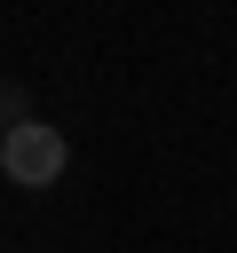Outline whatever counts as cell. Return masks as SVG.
I'll use <instances>...</instances> for the list:
<instances>
[{
    "label": "cell",
    "mask_w": 237,
    "mask_h": 253,
    "mask_svg": "<svg viewBox=\"0 0 237 253\" xmlns=\"http://www.w3.org/2000/svg\"><path fill=\"white\" fill-rule=\"evenodd\" d=\"M0 174H8L16 190H47V182L63 174V134L40 126V119H16V126L0 134Z\"/></svg>",
    "instance_id": "6da1fadb"
}]
</instances>
